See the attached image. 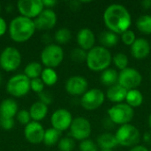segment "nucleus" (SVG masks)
Returning <instances> with one entry per match:
<instances>
[{
	"mask_svg": "<svg viewBox=\"0 0 151 151\" xmlns=\"http://www.w3.org/2000/svg\"><path fill=\"white\" fill-rule=\"evenodd\" d=\"M119 81V73L113 68H107L103 71L100 75V81L103 85L107 87H111L118 83Z\"/></svg>",
	"mask_w": 151,
	"mask_h": 151,
	"instance_id": "24",
	"label": "nucleus"
},
{
	"mask_svg": "<svg viewBox=\"0 0 151 151\" xmlns=\"http://www.w3.org/2000/svg\"><path fill=\"white\" fill-rule=\"evenodd\" d=\"M150 81H151V71H150Z\"/></svg>",
	"mask_w": 151,
	"mask_h": 151,
	"instance_id": "50",
	"label": "nucleus"
},
{
	"mask_svg": "<svg viewBox=\"0 0 151 151\" xmlns=\"http://www.w3.org/2000/svg\"><path fill=\"white\" fill-rule=\"evenodd\" d=\"M30 88L33 91L40 94L44 89V83L42 82V81L40 78L33 79L30 81Z\"/></svg>",
	"mask_w": 151,
	"mask_h": 151,
	"instance_id": "37",
	"label": "nucleus"
},
{
	"mask_svg": "<svg viewBox=\"0 0 151 151\" xmlns=\"http://www.w3.org/2000/svg\"><path fill=\"white\" fill-rule=\"evenodd\" d=\"M6 28H7V25H6L5 20L0 17V36H2L5 34Z\"/></svg>",
	"mask_w": 151,
	"mask_h": 151,
	"instance_id": "40",
	"label": "nucleus"
},
{
	"mask_svg": "<svg viewBox=\"0 0 151 151\" xmlns=\"http://www.w3.org/2000/svg\"><path fill=\"white\" fill-rule=\"evenodd\" d=\"M42 70H43L42 66L40 63L31 62L25 67L24 74L30 80H33V79L39 78V76H41L42 74Z\"/></svg>",
	"mask_w": 151,
	"mask_h": 151,
	"instance_id": "26",
	"label": "nucleus"
},
{
	"mask_svg": "<svg viewBox=\"0 0 151 151\" xmlns=\"http://www.w3.org/2000/svg\"><path fill=\"white\" fill-rule=\"evenodd\" d=\"M61 135V132L58 131L55 128H49L45 130L43 142L47 146H53L59 142V138Z\"/></svg>",
	"mask_w": 151,
	"mask_h": 151,
	"instance_id": "29",
	"label": "nucleus"
},
{
	"mask_svg": "<svg viewBox=\"0 0 151 151\" xmlns=\"http://www.w3.org/2000/svg\"><path fill=\"white\" fill-rule=\"evenodd\" d=\"M150 151H151V150H150Z\"/></svg>",
	"mask_w": 151,
	"mask_h": 151,
	"instance_id": "53",
	"label": "nucleus"
},
{
	"mask_svg": "<svg viewBox=\"0 0 151 151\" xmlns=\"http://www.w3.org/2000/svg\"><path fill=\"white\" fill-rule=\"evenodd\" d=\"M57 3H58V2H57V1H54V0H43V1H42L43 5L46 6V7H52V6H54Z\"/></svg>",
	"mask_w": 151,
	"mask_h": 151,
	"instance_id": "45",
	"label": "nucleus"
},
{
	"mask_svg": "<svg viewBox=\"0 0 151 151\" xmlns=\"http://www.w3.org/2000/svg\"><path fill=\"white\" fill-rule=\"evenodd\" d=\"M151 51L150 42L144 38H137L131 46V54L135 59L146 58Z\"/></svg>",
	"mask_w": 151,
	"mask_h": 151,
	"instance_id": "18",
	"label": "nucleus"
},
{
	"mask_svg": "<svg viewBox=\"0 0 151 151\" xmlns=\"http://www.w3.org/2000/svg\"><path fill=\"white\" fill-rule=\"evenodd\" d=\"M75 147V142L72 137H64L58 142V149L60 151H73Z\"/></svg>",
	"mask_w": 151,
	"mask_h": 151,
	"instance_id": "32",
	"label": "nucleus"
},
{
	"mask_svg": "<svg viewBox=\"0 0 151 151\" xmlns=\"http://www.w3.org/2000/svg\"><path fill=\"white\" fill-rule=\"evenodd\" d=\"M127 90L124 88L122 86H120L119 83L110 87L107 91L105 96L112 103L117 104H121L123 101H126Z\"/></svg>",
	"mask_w": 151,
	"mask_h": 151,
	"instance_id": "19",
	"label": "nucleus"
},
{
	"mask_svg": "<svg viewBox=\"0 0 151 151\" xmlns=\"http://www.w3.org/2000/svg\"><path fill=\"white\" fill-rule=\"evenodd\" d=\"M115 137L119 145L123 147H134L138 145L141 139V134L135 126L127 124L119 127L115 134Z\"/></svg>",
	"mask_w": 151,
	"mask_h": 151,
	"instance_id": "4",
	"label": "nucleus"
},
{
	"mask_svg": "<svg viewBox=\"0 0 151 151\" xmlns=\"http://www.w3.org/2000/svg\"><path fill=\"white\" fill-rule=\"evenodd\" d=\"M112 62L114 64V65L120 71L127 68L128 63H129V59L128 57L125 54V53H117L112 57Z\"/></svg>",
	"mask_w": 151,
	"mask_h": 151,
	"instance_id": "31",
	"label": "nucleus"
},
{
	"mask_svg": "<svg viewBox=\"0 0 151 151\" xmlns=\"http://www.w3.org/2000/svg\"><path fill=\"white\" fill-rule=\"evenodd\" d=\"M57 14L56 12L48 8L44 9L34 20L35 28L38 30H50L53 28L57 23Z\"/></svg>",
	"mask_w": 151,
	"mask_h": 151,
	"instance_id": "15",
	"label": "nucleus"
},
{
	"mask_svg": "<svg viewBox=\"0 0 151 151\" xmlns=\"http://www.w3.org/2000/svg\"><path fill=\"white\" fill-rule=\"evenodd\" d=\"M34 20L24 16L14 18L9 25V34L16 42H24L29 40L35 31Z\"/></svg>",
	"mask_w": 151,
	"mask_h": 151,
	"instance_id": "2",
	"label": "nucleus"
},
{
	"mask_svg": "<svg viewBox=\"0 0 151 151\" xmlns=\"http://www.w3.org/2000/svg\"><path fill=\"white\" fill-rule=\"evenodd\" d=\"M17 7L20 15L28 19L36 18L44 10L41 0H19L17 3Z\"/></svg>",
	"mask_w": 151,
	"mask_h": 151,
	"instance_id": "12",
	"label": "nucleus"
},
{
	"mask_svg": "<svg viewBox=\"0 0 151 151\" xmlns=\"http://www.w3.org/2000/svg\"><path fill=\"white\" fill-rule=\"evenodd\" d=\"M18 113V104L13 99H5L0 104V118L13 119Z\"/></svg>",
	"mask_w": 151,
	"mask_h": 151,
	"instance_id": "20",
	"label": "nucleus"
},
{
	"mask_svg": "<svg viewBox=\"0 0 151 151\" xmlns=\"http://www.w3.org/2000/svg\"><path fill=\"white\" fill-rule=\"evenodd\" d=\"M73 116L66 109H58L53 112L50 118L52 127L59 132H63L70 128L73 122Z\"/></svg>",
	"mask_w": 151,
	"mask_h": 151,
	"instance_id": "13",
	"label": "nucleus"
},
{
	"mask_svg": "<svg viewBox=\"0 0 151 151\" xmlns=\"http://www.w3.org/2000/svg\"><path fill=\"white\" fill-rule=\"evenodd\" d=\"M134 115V109L125 103L117 104L108 110V118L115 125L123 126L130 124Z\"/></svg>",
	"mask_w": 151,
	"mask_h": 151,
	"instance_id": "5",
	"label": "nucleus"
},
{
	"mask_svg": "<svg viewBox=\"0 0 151 151\" xmlns=\"http://www.w3.org/2000/svg\"><path fill=\"white\" fill-rule=\"evenodd\" d=\"M81 4V1H71L69 5L73 11H76V10L80 9Z\"/></svg>",
	"mask_w": 151,
	"mask_h": 151,
	"instance_id": "41",
	"label": "nucleus"
},
{
	"mask_svg": "<svg viewBox=\"0 0 151 151\" xmlns=\"http://www.w3.org/2000/svg\"><path fill=\"white\" fill-rule=\"evenodd\" d=\"M150 46H151V42H150Z\"/></svg>",
	"mask_w": 151,
	"mask_h": 151,
	"instance_id": "52",
	"label": "nucleus"
},
{
	"mask_svg": "<svg viewBox=\"0 0 151 151\" xmlns=\"http://www.w3.org/2000/svg\"><path fill=\"white\" fill-rule=\"evenodd\" d=\"M0 83H1V75H0Z\"/></svg>",
	"mask_w": 151,
	"mask_h": 151,
	"instance_id": "49",
	"label": "nucleus"
},
{
	"mask_svg": "<svg viewBox=\"0 0 151 151\" xmlns=\"http://www.w3.org/2000/svg\"><path fill=\"white\" fill-rule=\"evenodd\" d=\"M114 123L109 119V118H106L104 119V126L106 129H111L113 127H114Z\"/></svg>",
	"mask_w": 151,
	"mask_h": 151,
	"instance_id": "42",
	"label": "nucleus"
},
{
	"mask_svg": "<svg viewBox=\"0 0 151 151\" xmlns=\"http://www.w3.org/2000/svg\"><path fill=\"white\" fill-rule=\"evenodd\" d=\"M80 151H98V146L91 139H87L81 142L79 145Z\"/></svg>",
	"mask_w": 151,
	"mask_h": 151,
	"instance_id": "35",
	"label": "nucleus"
},
{
	"mask_svg": "<svg viewBox=\"0 0 151 151\" xmlns=\"http://www.w3.org/2000/svg\"><path fill=\"white\" fill-rule=\"evenodd\" d=\"M141 5L144 10H149L151 8V0H142Z\"/></svg>",
	"mask_w": 151,
	"mask_h": 151,
	"instance_id": "44",
	"label": "nucleus"
},
{
	"mask_svg": "<svg viewBox=\"0 0 151 151\" xmlns=\"http://www.w3.org/2000/svg\"><path fill=\"white\" fill-rule=\"evenodd\" d=\"M105 97L104 93L101 89L91 88L81 96V104L87 111H95L103 105Z\"/></svg>",
	"mask_w": 151,
	"mask_h": 151,
	"instance_id": "11",
	"label": "nucleus"
},
{
	"mask_svg": "<svg viewBox=\"0 0 151 151\" xmlns=\"http://www.w3.org/2000/svg\"><path fill=\"white\" fill-rule=\"evenodd\" d=\"M148 123H149V126H150V127L151 128V113L150 114V116H149V119H148Z\"/></svg>",
	"mask_w": 151,
	"mask_h": 151,
	"instance_id": "47",
	"label": "nucleus"
},
{
	"mask_svg": "<svg viewBox=\"0 0 151 151\" xmlns=\"http://www.w3.org/2000/svg\"><path fill=\"white\" fill-rule=\"evenodd\" d=\"M21 55L14 47H6L0 55V66L6 72H12L19 68Z\"/></svg>",
	"mask_w": 151,
	"mask_h": 151,
	"instance_id": "9",
	"label": "nucleus"
},
{
	"mask_svg": "<svg viewBox=\"0 0 151 151\" xmlns=\"http://www.w3.org/2000/svg\"><path fill=\"white\" fill-rule=\"evenodd\" d=\"M96 144L101 150H113L118 144L115 134L111 133H104L96 139Z\"/></svg>",
	"mask_w": 151,
	"mask_h": 151,
	"instance_id": "21",
	"label": "nucleus"
},
{
	"mask_svg": "<svg viewBox=\"0 0 151 151\" xmlns=\"http://www.w3.org/2000/svg\"><path fill=\"white\" fill-rule=\"evenodd\" d=\"M100 151H113V150H101Z\"/></svg>",
	"mask_w": 151,
	"mask_h": 151,
	"instance_id": "48",
	"label": "nucleus"
},
{
	"mask_svg": "<svg viewBox=\"0 0 151 151\" xmlns=\"http://www.w3.org/2000/svg\"><path fill=\"white\" fill-rule=\"evenodd\" d=\"M88 82L83 77L80 75H74L70 77L65 82L66 92L73 96H83L88 89Z\"/></svg>",
	"mask_w": 151,
	"mask_h": 151,
	"instance_id": "14",
	"label": "nucleus"
},
{
	"mask_svg": "<svg viewBox=\"0 0 151 151\" xmlns=\"http://www.w3.org/2000/svg\"><path fill=\"white\" fill-rule=\"evenodd\" d=\"M45 130L43 127L37 121H31L27 124L24 130L25 138L32 144H39L43 142Z\"/></svg>",
	"mask_w": 151,
	"mask_h": 151,
	"instance_id": "16",
	"label": "nucleus"
},
{
	"mask_svg": "<svg viewBox=\"0 0 151 151\" xmlns=\"http://www.w3.org/2000/svg\"><path fill=\"white\" fill-rule=\"evenodd\" d=\"M0 125L4 130H11L14 126V120L13 119L0 118Z\"/></svg>",
	"mask_w": 151,
	"mask_h": 151,
	"instance_id": "38",
	"label": "nucleus"
},
{
	"mask_svg": "<svg viewBox=\"0 0 151 151\" xmlns=\"http://www.w3.org/2000/svg\"><path fill=\"white\" fill-rule=\"evenodd\" d=\"M30 81L31 80L25 74H16L8 81L6 90L14 97H21L27 95L31 89Z\"/></svg>",
	"mask_w": 151,
	"mask_h": 151,
	"instance_id": "7",
	"label": "nucleus"
},
{
	"mask_svg": "<svg viewBox=\"0 0 151 151\" xmlns=\"http://www.w3.org/2000/svg\"><path fill=\"white\" fill-rule=\"evenodd\" d=\"M29 113L31 116V119L34 121L39 122L40 120L43 119L47 113H48V106L44 104L42 102H36L32 104L29 110Z\"/></svg>",
	"mask_w": 151,
	"mask_h": 151,
	"instance_id": "22",
	"label": "nucleus"
},
{
	"mask_svg": "<svg viewBox=\"0 0 151 151\" xmlns=\"http://www.w3.org/2000/svg\"><path fill=\"white\" fill-rule=\"evenodd\" d=\"M54 38L58 44H66L72 38V33L68 28L62 27L56 31Z\"/></svg>",
	"mask_w": 151,
	"mask_h": 151,
	"instance_id": "30",
	"label": "nucleus"
},
{
	"mask_svg": "<svg viewBox=\"0 0 151 151\" xmlns=\"http://www.w3.org/2000/svg\"><path fill=\"white\" fill-rule=\"evenodd\" d=\"M129 151H150L148 148H146L143 145H136L131 148V150Z\"/></svg>",
	"mask_w": 151,
	"mask_h": 151,
	"instance_id": "43",
	"label": "nucleus"
},
{
	"mask_svg": "<svg viewBox=\"0 0 151 151\" xmlns=\"http://www.w3.org/2000/svg\"><path fill=\"white\" fill-rule=\"evenodd\" d=\"M91 124L84 117H77L73 119L70 127V134L73 140L84 141L88 139L91 134Z\"/></svg>",
	"mask_w": 151,
	"mask_h": 151,
	"instance_id": "10",
	"label": "nucleus"
},
{
	"mask_svg": "<svg viewBox=\"0 0 151 151\" xmlns=\"http://www.w3.org/2000/svg\"><path fill=\"white\" fill-rule=\"evenodd\" d=\"M144 97L142 93L139 89H132L128 90L126 97V104L131 106L133 109L140 107L143 103Z\"/></svg>",
	"mask_w": 151,
	"mask_h": 151,
	"instance_id": "25",
	"label": "nucleus"
},
{
	"mask_svg": "<svg viewBox=\"0 0 151 151\" xmlns=\"http://www.w3.org/2000/svg\"><path fill=\"white\" fill-rule=\"evenodd\" d=\"M112 62L110 50L103 46H95L88 51L86 63L88 67L94 72H103L109 68Z\"/></svg>",
	"mask_w": 151,
	"mask_h": 151,
	"instance_id": "3",
	"label": "nucleus"
},
{
	"mask_svg": "<svg viewBox=\"0 0 151 151\" xmlns=\"http://www.w3.org/2000/svg\"><path fill=\"white\" fill-rule=\"evenodd\" d=\"M76 40L79 47L86 51L90 50L96 44V35L94 32L88 27L81 28L78 32Z\"/></svg>",
	"mask_w": 151,
	"mask_h": 151,
	"instance_id": "17",
	"label": "nucleus"
},
{
	"mask_svg": "<svg viewBox=\"0 0 151 151\" xmlns=\"http://www.w3.org/2000/svg\"><path fill=\"white\" fill-rule=\"evenodd\" d=\"M120 38H121V41L123 42V43L127 46H132L133 43L137 39L134 32L132 31L131 29H128V30L125 31L124 33H122L120 35Z\"/></svg>",
	"mask_w": 151,
	"mask_h": 151,
	"instance_id": "34",
	"label": "nucleus"
},
{
	"mask_svg": "<svg viewBox=\"0 0 151 151\" xmlns=\"http://www.w3.org/2000/svg\"><path fill=\"white\" fill-rule=\"evenodd\" d=\"M64 59V50L58 44H48L41 53L42 63L48 68L58 66Z\"/></svg>",
	"mask_w": 151,
	"mask_h": 151,
	"instance_id": "6",
	"label": "nucleus"
},
{
	"mask_svg": "<svg viewBox=\"0 0 151 151\" xmlns=\"http://www.w3.org/2000/svg\"><path fill=\"white\" fill-rule=\"evenodd\" d=\"M41 80L47 86H53L58 81V73L53 68H48L42 70L41 74Z\"/></svg>",
	"mask_w": 151,
	"mask_h": 151,
	"instance_id": "28",
	"label": "nucleus"
},
{
	"mask_svg": "<svg viewBox=\"0 0 151 151\" xmlns=\"http://www.w3.org/2000/svg\"><path fill=\"white\" fill-rule=\"evenodd\" d=\"M143 141L144 142L148 143V144H150L151 143V134L150 132H147L143 134Z\"/></svg>",
	"mask_w": 151,
	"mask_h": 151,
	"instance_id": "46",
	"label": "nucleus"
},
{
	"mask_svg": "<svg viewBox=\"0 0 151 151\" xmlns=\"http://www.w3.org/2000/svg\"><path fill=\"white\" fill-rule=\"evenodd\" d=\"M103 19L106 27L117 35H121L128 30L132 25L129 11L120 4H110L105 9Z\"/></svg>",
	"mask_w": 151,
	"mask_h": 151,
	"instance_id": "1",
	"label": "nucleus"
},
{
	"mask_svg": "<svg viewBox=\"0 0 151 151\" xmlns=\"http://www.w3.org/2000/svg\"><path fill=\"white\" fill-rule=\"evenodd\" d=\"M142 81V76L138 70L133 67H127L119 73L118 83L127 91L136 89Z\"/></svg>",
	"mask_w": 151,
	"mask_h": 151,
	"instance_id": "8",
	"label": "nucleus"
},
{
	"mask_svg": "<svg viewBox=\"0 0 151 151\" xmlns=\"http://www.w3.org/2000/svg\"><path fill=\"white\" fill-rule=\"evenodd\" d=\"M119 35L110 30L104 31L99 35V42L101 43V46L106 49L116 46L119 42Z\"/></svg>",
	"mask_w": 151,
	"mask_h": 151,
	"instance_id": "23",
	"label": "nucleus"
},
{
	"mask_svg": "<svg viewBox=\"0 0 151 151\" xmlns=\"http://www.w3.org/2000/svg\"><path fill=\"white\" fill-rule=\"evenodd\" d=\"M0 11H1V5H0Z\"/></svg>",
	"mask_w": 151,
	"mask_h": 151,
	"instance_id": "51",
	"label": "nucleus"
},
{
	"mask_svg": "<svg viewBox=\"0 0 151 151\" xmlns=\"http://www.w3.org/2000/svg\"><path fill=\"white\" fill-rule=\"evenodd\" d=\"M38 96H39V98H40V102L43 103L46 105L51 104V102H52V96H51V95L49 92L42 91V93L38 94Z\"/></svg>",
	"mask_w": 151,
	"mask_h": 151,
	"instance_id": "39",
	"label": "nucleus"
},
{
	"mask_svg": "<svg viewBox=\"0 0 151 151\" xmlns=\"http://www.w3.org/2000/svg\"><path fill=\"white\" fill-rule=\"evenodd\" d=\"M30 119H31V116H30L29 111H27L26 110H21V111H18V113H17V120L20 124L27 126V124H29L31 122Z\"/></svg>",
	"mask_w": 151,
	"mask_h": 151,
	"instance_id": "36",
	"label": "nucleus"
},
{
	"mask_svg": "<svg viewBox=\"0 0 151 151\" xmlns=\"http://www.w3.org/2000/svg\"><path fill=\"white\" fill-rule=\"evenodd\" d=\"M87 55H88V51H86L79 47V48H75L72 50L71 58L73 61H74L76 63H82V62L86 61Z\"/></svg>",
	"mask_w": 151,
	"mask_h": 151,
	"instance_id": "33",
	"label": "nucleus"
},
{
	"mask_svg": "<svg viewBox=\"0 0 151 151\" xmlns=\"http://www.w3.org/2000/svg\"><path fill=\"white\" fill-rule=\"evenodd\" d=\"M136 27L144 35H151V15H142L137 19Z\"/></svg>",
	"mask_w": 151,
	"mask_h": 151,
	"instance_id": "27",
	"label": "nucleus"
}]
</instances>
